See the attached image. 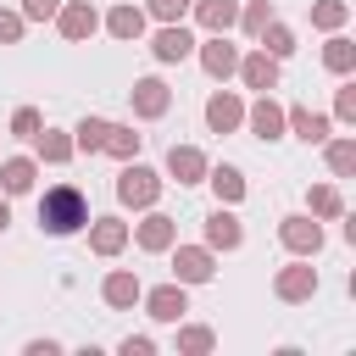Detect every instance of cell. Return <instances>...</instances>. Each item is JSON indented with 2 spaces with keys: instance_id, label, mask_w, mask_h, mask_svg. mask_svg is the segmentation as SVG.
<instances>
[{
  "instance_id": "cell-1",
  "label": "cell",
  "mask_w": 356,
  "mask_h": 356,
  "mask_svg": "<svg viewBox=\"0 0 356 356\" xmlns=\"http://www.w3.org/2000/svg\"><path fill=\"white\" fill-rule=\"evenodd\" d=\"M83 222H89V200H83V189H72V184L44 189V200H39V228H44V234L67 239V234H78Z\"/></svg>"
},
{
  "instance_id": "cell-2",
  "label": "cell",
  "mask_w": 356,
  "mask_h": 356,
  "mask_svg": "<svg viewBox=\"0 0 356 356\" xmlns=\"http://www.w3.org/2000/svg\"><path fill=\"white\" fill-rule=\"evenodd\" d=\"M156 195H161V178H156L150 167L128 161L122 178H117V200H122V206H156Z\"/></svg>"
},
{
  "instance_id": "cell-3",
  "label": "cell",
  "mask_w": 356,
  "mask_h": 356,
  "mask_svg": "<svg viewBox=\"0 0 356 356\" xmlns=\"http://www.w3.org/2000/svg\"><path fill=\"white\" fill-rule=\"evenodd\" d=\"M217 267H211V245H178L172 250V278L178 284H206Z\"/></svg>"
},
{
  "instance_id": "cell-4",
  "label": "cell",
  "mask_w": 356,
  "mask_h": 356,
  "mask_svg": "<svg viewBox=\"0 0 356 356\" xmlns=\"http://www.w3.org/2000/svg\"><path fill=\"white\" fill-rule=\"evenodd\" d=\"M273 289H278V300H312L317 295V267L312 261H289V267H278Z\"/></svg>"
},
{
  "instance_id": "cell-5",
  "label": "cell",
  "mask_w": 356,
  "mask_h": 356,
  "mask_svg": "<svg viewBox=\"0 0 356 356\" xmlns=\"http://www.w3.org/2000/svg\"><path fill=\"white\" fill-rule=\"evenodd\" d=\"M139 300H145V312H150L156 323H178V317L189 312V300H184V284H178V278H172V284H156V289H145Z\"/></svg>"
},
{
  "instance_id": "cell-6",
  "label": "cell",
  "mask_w": 356,
  "mask_h": 356,
  "mask_svg": "<svg viewBox=\"0 0 356 356\" xmlns=\"http://www.w3.org/2000/svg\"><path fill=\"white\" fill-rule=\"evenodd\" d=\"M278 239H284V250H295V256H317V250H323V228H317L312 217H284V222H278Z\"/></svg>"
},
{
  "instance_id": "cell-7",
  "label": "cell",
  "mask_w": 356,
  "mask_h": 356,
  "mask_svg": "<svg viewBox=\"0 0 356 356\" xmlns=\"http://www.w3.org/2000/svg\"><path fill=\"white\" fill-rule=\"evenodd\" d=\"M56 22H61V39H72V44H83L95 28H100V17H95V6L89 0H72V6H56Z\"/></svg>"
},
{
  "instance_id": "cell-8",
  "label": "cell",
  "mask_w": 356,
  "mask_h": 356,
  "mask_svg": "<svg viewBox=\"0 0 356 356\" xmlns=\"http://www.w3.org/2000/svg\"><path fill=\"white\" fill-rule=\"evenodd\" d=\"M239 78H245V89H278V56H267V50H250V56H239V67H234Z\"/></svg>"
},
{
  "instance_id": "cell-9",
  "label": "cell",
  "mask_w": 356,
  "mask_h": 356,
  "mask_svg": "<svg viewBox=\"0 0 356 356\" xmlns=\"http://www.w3.org/2000/svg\"><path fill=\"white\" fill-rule=\"evenodd\" d=\"M239 122H245V106H239V95H234V89H217V95L206 100V128H211V134H234Z\"/></svg>"
},
{
  "instance_id": "cell-10",
  "label": "cell",
  "mask_w": 356,
  "mask_h": 356,
  "mask_svg": "<svg viewBox=\"0 0 356 356\" xmlns=\"http://www.w3.org/2000/svg\"><path fill=\"white\" fill-rule=\"evenodd\" d=\"M167 106H172V89H167L161 78H139V83H134V111H139L145 122L167 117Z\"/></svg>"
},
{
  "instance_id": "cell-11",
  "label": "cell",
  "mask_w": 356,
  "mask_h": 356,
  "mask_svg": "<svg viewBox=\"0 0 356 356\" xmlns=\"http://www.w3.org/2000/svg\"><path fill=\"white\" fill-rule=\"evenodd\" d=\"M245 122H250V134H256V139H284V106L273 100V89L245 111Z\"/></svg>"
},
{
  "instance_id": "cell-12",
  "label": "cell",
  "mask_w": 356,
  "mask_h": 356,
  "mask_svg": "<svg viewBox=\"0 0 356 356\" xmlns=\"http://www.w3.org/2000/svg\"><path fill=\"white\" fill-rule=\"evenodd\" d=\"M189 11L200 17L206 33H228L239 22V0H189Z\"/></svg>"
},
{
  "instance_id": "cell-13",
  "label": "cell",
  "mask_w": 356,
  "mask_h": 356,
  "mask_svg": "<svg viewBox=\"0 0 356 356\" xmlns=\"http://www.w3.org/2000/svg\"><path fill=\"white\" fill-rule=\"evenodd\" d=\"M150 50H156V61H184V56L195 50V39H189L184 22H161V33L150 39Z\"/></svg>"
},
{
  "instance_id": "cell-14",
  "label": "cell",
  "mask_w": 356,
  "mask_h": 356,
  "mask_svg": "<svg viewBox=\"0 0 356 356\" xmlns=\"http://www.w3.org/2000/svg\"><path fill=\"white\" fill-rule=\"evenodd\" d=\"M284 128H295V139H306V145H323L328 139V117L312 111V106H289L284 111Z\"/></svg>"
},
{
  "instance_id": "cell-15",
  "label": "cell",
  "mask_w": 356,
  "mask_h": 356,
  "mask_svg": "<svg viewBox=\"0 0 356 356\" xmlns=\"http://www.w3.org/2000/svg\"><path fill=\"white\" fill-rule=\"evenodd\" d=\"M239 239H245V228H239V217L217 206V211L206 217V245H211V250H239Z\"/></svg>"
},
{
  "instance_id": "cell-16",
  "label": "cell",
  "mask_w": 356,
  "mask_h": 356,
  "mask_svg": "<svg viewBox=\"0 0 356 356\" xmlns=\"http://www.w3.org/2000/svg\"><path fill=\"white\" fill-rule=\"evenodd\" d=\"M100 295H106V306H117V312H128L139 295H145V284L128 273V267H117V273H106V284H100Z\"/></svg>"
},
{
  "instance_id": "cell-17",
  "label": "cell",
  "mask_w": 356,
  "mask_h": 356,
  "mask_svg": "<svg viewBox=\"0 0 356 356\" xmlns=\"http://www.w3.org/2000/svg\"><path fill=\"white\" fill-rule=\"evenodd\" d=\"M200 67H206L211 78H228V72L239 67V50H234V44H228L222 33H211V39L200 44Z\"/></svg>"
},
{
  "instance_id": "cell-18",
  "label": "cell",
  "mask_w": 356,
  "mask_h": 356,
  "mask_svg": "<svg viewBox=\"0 0 356 356\" xmlns=\"http://www.w3.org/2000/svg\"><path fill=\"white\" fill-rule=\"evenodd\" d=\"M167 172H172L178 184H200V178H206V156H200L195 145H172V150H167Z\"/></svg>"
},
{
  "instance_id": "cell-19",
  "label": "cell",
  "mask_w": 356,
  "mask_h": 356,
  "mask_svg": "<svg viewBox=\"0 0 356 356\" xmlns=\"http://www.w3.org/2000/svg\"><path fill=\"white\" fill-rule=\"evenodd\" d=\"M128 245V222H117V217H100L95 228H89V250L95 256H117Z\"/></svg>"
},
{
  "instance_id": "cell-20",
  "label": "cell",
  "mask_w": 356,
  "mask_h": 356,
  "mask_svg": "<svg viewBox=\"0 0 356 356\" xmlns=\"http://www.w3.org/2000/svg\"><path fill=\"white\" fill-rule=\"evenodd\" d=\"M172 239H178V222H172V217L150 211V217L139 222V250H172Z\"/></svg>"
},
{
  "instance_id": "cell-21",
  "label": "cell",
  "mask_w": 356,
  "mask_h": 356,
  "mask_svg": "<svg viewBox=\"0 0 356 356\" xmlns=\"http://www.w3.org/2000/svg\"><path fill=\"white\" fill-rule=\"evenodd\" d=\"M33 172H39V167H33L28 156H11V161H0V189H6V195H28V189H33Z\"/></svg>"
},
{
  "instance_id": "cell-22",
  "label": "cell",
  "mask_w": 356,
  "mask_h": 356,
  "mask_svg": "<svg viewBox=\"0 0 356 356\" xmlns=\"http://www.w3.org/2000/svg\"><path fill=\"white\" fill-rule=\"evenodd\" d=\"M206 184L217 189V200H222V206L245 200V178H239V167H206Z\"/></svg>"
},
{
  "instance_id": "cell-23",
  "label": "cell",
  "mask_w": 356,
  "mask_h": 356,
  "mask_svg": "<svg viewBox=\"0 0 356 356\" xmlns=\"http://www.w3.org/2000/svg\"><path fill=\"white\" fill-rule=\"evenodd\" d=\"M106 28H111V39H139V33H145V11H139V6H117V11L106 17Z\"/></svg>"
},
{
  "instance_id": "cell-24",
  "label": "cell",
  "mask_w": 356,
  "mask_h": 356,
  "mask_svg": "<svg viewBox=\"0 0 356 356\" xmlns=\"http://www.w3.org/2000/svg\"><path fill=\"white\" fill-rule=\"evenodd\" d=\"M323 67H328V72H339V78H345V72H350V67H356V44H350V39H345V33H334V39H328V44H323Z\"/></svg>"
},
{
  "instance_id": "cell-25",
  "label": "cell",
  "mask_w": 356,
  "mask_h": 356,
  "mask_svg": "<svg viewBox=\"0 0 356 356\" xmlns=\"http://www.w3.org/2000/svg\"><path fill=\"white\" fill-rule=\"evenodd\" d=\"M100 150H111L117 161H134V156H139V134H134V128H122V122H111V128H106V145H100Z\"/></svg>"
},
{
  "instance_id": "cell-26",
  "label": "cell",
  "mask_w": 356,
  "mask_h": 356,
  "mask_svg": "<svg viewBox=\"0 0 356 356\" xmlns=\"http://www.w3.org/2000/svg\"><path fill=\"white\" fill-rule=\"evenodd\" d=\"M345 17H350V6H345V0H317V6H312V28H323V33L345 28Z\"/></svg>"
},
{
  "instance_id": "cell-27",
  "label": "cell",
  "mask_w": 356,
  "mask_h": 356,
  "mask_svg": "<svg viewBox=\"0 0 356 356\" xmlns=\"http://www.w3.org/2000/svg\"><path fill=\"white\" fill-rule=\"evenodd\" d=\"M106 128H111L106 117H83V122L72 128V150H100V145H106Z\"/></svg>"
},
{
  "instance_id": "cell-28",
  "label": "cell",
  "mask_w": 356,
  "mask_h": 356,
  "mask_svg": "<svg viewBox=\"0 0 356 356\" xmlns=\"http://www.w3.org/2000/svg\"><path fill=\"white\" fill-rule=\"evenodd\" d=\"M256 39H261V50H267V56H278V61H284V56L295 50V33H289L284 22H267V28L256 33Z\"/></svg>"
},
{
  "instance_id": "cell-29",
  "label": "cell",
  "mask_w": 356,
  "mask_h": 356,
  "mask_svg": "<svg viewBox=\"0 0 356 356\" xmlns=\"http://www.w3.org/2000/svg\"><path fill=\"white\" fill-rule=\"evenodd\" d=\"M306 206H312V217H339V211H345V200H339L334 184H317V189L306 195Z\"/></svg>"
},
{
  "instance_id": "cell-30",
  "label": "cell",
  "mask_w": 356,
  "mask_h": 356,
  "mask_svg": "<svg viewBox=\"0 0 356 356\" xmlns=\"http://www.w3.org/2000/svg\"><path fill=\"white\" fill-rule=\"evenodd\" d=\"M33 145H39V156H44V161H67V156H72V139H67V134H56V128L33 134Z\"/></svg>"
},
{
  "instance_id": "cell-31",
  "label": "cell",
  "mask_w": 356,
  "mask_h": 356,
  "mask_svg": "<svg viewBox=\"0 0 356 356\" xmlns=\"http://www.w3.org/2000/svg\"><path fill=\"white\" fill-rule=\"evenodd\" d=\"M328 167H334V178H350L356 172V145L350 139H334L328 145Z\"/></svg>"
},
{
  "instance_id": "cell-32",
  "label": "cell",
  "mask_w": 356,
  "mask_h": 356,
  "mask_svg": "<svg viewBox=\"0 0 356 356\" xmlns=\"http://www.w3.org/2000/svg\"><path fill=\"white\" fill-rule=\"evenodd\" d=\"M211 345H217L211 328H178V350H184V356H206Z\"/></svg>"
},
{
  "instance_id": "cell-33",
  "label": "cell",
  "mask_w": 356,
  "mask_h": 356,
  "mask_svg": "<svg viewBox=\"0 0 356 356\" xmlns=\"http://www.w3.org/2000/svg\"><path fill=\"white\" fill-rule=\"evenodd\" d=\"M239 22H245V33H261V28L273 22V6H267V0H250V6L239 11Z\"/></svg>"
},
{
  "instance_id": "cell-34",
  "label": "cell",
  "mask_w": 356,
  "mask_h": 356,
  "mask_svg": "<svg viewBox=\"0 0 356 356\" xmlns=\"http://www.w3.org/2000/svg\"><path fill=\"white\" fill-rule=\"evenodd\" d=\"M39 128H44V117H39L33 106H17V117H11V134H17V139H33Z\"/></svg>"
},
{
  "instance_id": "cell-35",
  "label": "cell",
  "mask_w": 356,
  "mask_h": 356,
  "mask_svg": "<svg viewBox=\"0 0 356 356\" xmlns=\"http://www.w3.org/2000/svg\"><path fill=\"white\" fill-rule=\"evenodd\" d=\"M184 11H189V0H150V17H161V22H184Z\"/></svg>"
},
{
  "instance_id": "cell-36",
  "label": "cell",
  "mask_w": 356,
  "mask_h": 356,
  "mask_svg": "<svg viewBox=\"0 0 356 356\" xmlns=\"http://www.w3.org/2000/svg\"><path fill=\"white\" fill-rule=\"evenodd\" d=\"M22 39V11H0V44H17Z\"/></svg>"
},
{
  "instance_id": "cell-37",
  "label": "cell",
  "mask_w": 356,
  "mask_h": 356,
  "mask_svg": "<svg viewBox=\"0 0 356 356\" xmlns=\"http://www.w3.org/2000/svg\"><path fill=\"white\" fill-rule=\"evenodd\" d=\"M56 6H61V0H22V22H44V17H56Z\"/></svg>"
},
{
  "instance_id": "cell-38",
  "label": "cell",
  "mask_w": 356,
  "mask_h": 356,
  "mask_svg": "<svg viewBox=\"0 0 356 356\" xmlns=\"http://www.w3.org/2000/svg\"><path fill=\"white\" fill-rule=\"evenodd\" d=\"M334 117H345V122L356 117V83H345V89L334 95Z\"/></svg>"
},
{
  "instance_id": "cell-39",
  "label": "cell",
  "mask_w": 356,
  "mask_h": 356,
  "mask_svg": "<svg viewBox=\"0 0 356 356\" xmlns=\"http://www.w3.org/2000/svg\"><path fill=\"white\" fill-rule=\"evenodd\" d=\"M150 350H156V345H150L145 334H128V339H122V356H150Z\"/></svg>"
},
{
  "instance_id": "cell-40",
  "label": "cell",
  "mask_w": 356,
  "mask_h": 356,
  "mask_svg": "<svg viewBox=\"0 0 356 356\" xmlns=\"http://www.w3.org/2000/svg\"><path fill=\"white\" fill-rule=\"evenodd\" d=\"M56 350H61L56 339H28V356H56Z\"/></svg>"
},
{
  "instance_id": "cell-41",
  "label": "cell",
  "mask_w": 356,
  "mask_h": 356,
  "mask_svg": "<svg viewBox=\"0 0 356 356\" xmlns=\"http://www.w3.org/2000/svg\"><path fill=\"white\" fill-rule=\"evenodd\" d=\"M6 222H11V206H6V195H0V234H6Z\"/></svg>"
}]
</instances>
